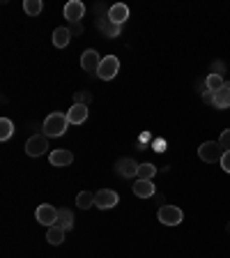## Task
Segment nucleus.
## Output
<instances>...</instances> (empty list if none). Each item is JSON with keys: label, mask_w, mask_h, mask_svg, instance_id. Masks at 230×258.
<instances>
[{"label": "nucleus", "mask_w": 230, "mask_h": 258, "mask_svg": "<svg viewBox=\"0 0 230 258\" xmlns=\"http://www.w3.org/2000/svg\"><path fill=\"white\" fill-rule=\"evenodd\" d=\"M67 113H51L46 120H44V134L46 136H62L67 132Z\"/></svg>", "instance_id": "nucleus-1"}, {"label": "nucleus", "mask_w": 230, "mask_h": 258, "mask_svg": "<svg viewBox=\"0 0 230 258\" xmlns=\"http://www.w3.org/2000/svg\"><path fill=\"white\" fill-rule=\"evenodd\" d=\"M157 219L164 226H177V224H182L184 212L180 208H175V205H161L159 212H157Z\"/></svg>", "instance_id": "nucleus-2"}, {"label": "nucleus", "mask_w": 230, "mask_h": 258, "mask_svg": "<svg viewBox=\"0 0 230 258\" xmlns=\"http://www.w3.org/2000/svg\"><path fill=\"white\" fill-rule=\"evenodd\" d=\"M223 148H221V143H216V141H207V143H203L198 148V157L203 161H207V164H216V161H221V157H223Z\"/></svg>", "instance_id": "nucleus-3"}, {"label": "nucleus", "mask_w": 230, "mask_h": 258, "mask_svg": "<svg viewBox=\"0 0 230 258\" xmlns=\"http://www.w3.org/2000/svg\"><path fill=\"white\" fill-rule=\"evenodd\" d=\"M48 148V136L46 134H37V136H30L26 141V155L28 157H42Z\"/></svg>", "instance_id": "nucleus-4"}, {"label": "nucleus", "mask_w": 230, "mask_h": 258, "mask_svg": "<svg viewBox=\"0 0 230 258\" xmlns=\"http://www.w3.org/2000/svg\"><path fill=\"white\" fill-rule=\"evenodd\" d=\"M118 70H120V60L115 58V55H106V58H102V62H99L97 76L104 81H111L113 76L118 74Z\"/></svg>", "instance_id": "nucleus-5"}, {"label": "nucleus", "mask_w": 230, "mask_h": 258, "mask_svg": "<svg viewBox=\"0 0 230 258\" xmlns=\"http://www.w3.org/2000/svg\"><path fill=\"white\" fill-rule=\"evenodd\" d=\"M35 217H37V221L39 224H44V226H55L58 224V208H53L51 203H42L37 208V212H35Z\"/></svg>", "instance_id": "nucleus-6"}, {"label": "nucleus", "mask_w": 230, "mask_h": 258, "mask_svg": "<svg viewBox=\"0 0 230 258\" xmlns=\"http://www.w3.org/2000/svg\"><path fill=\"white\" fill-rule=\"evenodd\" d=\"M118 194L113 191V189H99L95 194V205L102 210H108V208H115L118 205Z\"/></svg>", "instance_id": "nucleus-7"}, {"label": "nucleus", "mask_w": 230, "mask_h": 258, "mask_svg": "<svg viewBox=\"0 0 230 258\" xmlns=\"http://www.w3.org/2000/svg\"><path fill=\"white\" fill-rule=\"evenodd\" d=\"M86 14V5L81 3V0H69L67 5H64V19L69 23H79Z\"/></svg>", "instance_id": "nucleus-8"}, {"label": "nucleus", "mask_w": 230, "mask_h": 258, "mask_svg": "<svg viewBox=\"0 0 230 258\" xmlns=\"http://www.w3.org/2000/svg\"><path fill=\"white\" fill-rule=\"evenodd\" d=\"M138 166L140 164H136L134 159H120L118 164H115V171H118L120 177H138Z\"/></svg>", "instance_id": "nucleus-9"}, {"label": "nucleus", "mask_w": 230, "mask_h": 258, "mask_svg": "<svg viewBox=\"0 0 230 258\" xmlns=\"http://www.w3.org/2000/svg\"><path fill=\"white\" fill-rule=\"evenodd\" d=\"M48 161H51V166H69L71 161H74V155H71L69 150H64V148H58V150H53L51 155H48Z\"/></svg>", "instance_id": "nucleus-10"}, {"label": "nucleus", "mask_w": 230, "mask_h": 258, "mask_svg": "<svg viewBox=\"0 0 230 258\" xmlns=\"http://www.w3.org/2000/svg\"><path fill=\"white\" fill-rule=\"evenodd\" d=\"M99 62H102V58H99V53L92 51V48H88L86 53L81 55V67L86 72H97L99 70Z\"/></svg>", "instance_id": "nucleus-11"}, {"label": "nucleus", "mask_w": 230, "mask_h": 258, "mask_svg": "<svg viewBox=\"0 0 230 258\" xmlns=\"http://www.w3.org/2000/svg\"><path fill=\"white\" fill-rule=\"evenodd\" d=\"M108 19H111L113 23L122 26V23L129 19V7L124 5V3H115V5H113L111 10H108Z\"/></svg>", "instance_id": "nucleus-12"}, {"label": "nucleus", "mask_w": 230, "mask_h": 258, "mask_svg": "<svg viewBox=\"0 0 230 258\" xmlns=\"http://www.w3.org/2000/svg\"><path fill=\"white\" fill-rule=\"evenodd\" d=\"M67 120H69V124H83L88 120V106L74 104V106L67 111Z\"/></svg>", "instance_id": "nucleus-13"}, {"label": "nucleus", "mask_w": 230, "mask_h": 258, "mask_svg": "<svg viewBox=\"0 0 230 258\" xmlns=\"http://www.w3.org/2000/svg\"><path fill=\"white\" fill-rule=\"evenodd\" d=\"M134 194L138 199H150V196H155V184H152V180H136Z\"/></svg>", "instance_id": "nucleus-14"}, {"label": "nucleus", "mask_w": 230, "mask_h": 258, "mask_svg": "<svg viewBox=\"0 0 230 258\" xmlns=\"http://www.w3.org/2000/svg\"><path fill=\"white\" fill-rule=\"evenodd\" d=\"M71 30L69 28H55V32H53V44L58 48H64V46H69V42H71Z\"/></svg>", "instance_id": "nucleus-15"}, {"label": "nucleus", "mask_w": 230, "mask_h": 258, "mask_svg": "<svg viewBox=\"0 0 230 258\" xmlns=\"http://www.w3.org/2000/svg\"><path fill=\"white\" fill-rule=\"evenodd\" d=\"M214 106L216 108H228L230 106V83L225 81V86L219 92H214Z\"/></svg>", "instance_id": "nucleus-16"}, {"label": "nucleus", "mask_w": 230, "mask_h": 258, "mask_svg": "<svg viewBox=\"0 0 230 258\" xmlns=\"http://www.w3.org/2000/svg\"><path fill=\"white\" fill-rule=\"evenodd\" d=\"M97 26H99V30H102L106 37H111V39L120 35V26H118V23H113L111 19H99V21H97Z\"/></svg>", "instance_id": "nucleus-17"}, {"label": "nucleus", "mask_w": 230, "mask_h": 258, "mask_svg": "<svg viewBox=\"0 0 230 258\" xmlns=\"http://www.w3.org/2000/svg\"><path fill=\"white\" fill-rule=\"evenodd\" d=\"M55 226H60L62 231H71V226H74V215H71L67 208H60L58 210V224Z\"/></svg>", "instance_id": "nucleus-18"}, {"label": "nucleus", "mask_w": 230, "mask_h": 258, "mask_svg": "<svg viewBox=\"0 0 230 258\" xmlns=\"http://www.w3.org/2000/svg\"><path fill=\"white\" fill-rule=\"evenodd\" d=\"M64 233H67V231H62L60 226H51V228L46 231V240H48V244H62Z\"/></svg>", "instance_id": "nucleus-19"}, {"label": "nucleus", "mask_w": 230, "mask_h": 258, "mask_svg": "<svg viewBox=\"0 0 230 258\" xmlns=\"http://www.w3.org/2000/svg\"><path fill=\"white\" fill-rule=\"evenodd\" d=\"M205 86H207L209 92H219L221 88L225 86V81H223V76L221 74H209L207 79H205Z\"/></svg>", "instance_id": "nucleus-20"}, {"label": "nucleus", "mask_w": 230, "mask_h": 258, "mask_svg": "<svg viewBox=\"0 0 230 258\" xmlns=\"http://www.w3.org/2000/svg\"><path fill=\"white\" fill-rule=\"evenodd\" d=\"M76 205H79L81 210H88L90 205H95V194L92 191H81L79 196H76Z\"/></svg>", "instance_id": "nucleus-21"}, {"label": "nucleus", "mask_w": 230, "mask_h": 258, "mask_svg": "<svg viewBox=\"0 0 230 258\" xmlns=\"http://www.w3.org/2000/svg\"><path fill=\"white\" fill-rule=\"evenodd\" d=\"M12 134H14V124H12V120L3 118L0 120V141H7Z\"/></svg>", "instance_id": "nucleus-22"}, {"label": "nucleus", "mask_w": 230, "mask_h": 258, "mask_svg": "<svg viewBox=\"0 0 230 258\" xmlns=\"http://www.w3.org/2000/svg\"><path fill=\"white\" fill-rule=\"evenodd\" d=\"M157 175V168L152 164H140L138 166V180H152Z\"/></svg>", "instance_id": "nucleus-23"}, {"label": "nucleus", "mask_w": 230, "mask_h": 258, "mask_svg": "<svg viewBox=\"0 0 230 258\" xmlns=\"http://www.w3.org/2000/svg\"><path fill=\"white\" fill-rule=\"evenodd\" d=\"M23 10H26V14L37 16L39 12H42V0H26V3H23Z\"/></svg>", "instance_id": "nucleus-24"}, {"label": "nucleus", "mask_w": 230, "mask_h": 258, "mask_svg": "<svg viewBox=\"0 0 230 258\" xmlns=\"http://www.w3.org/2000/svg\"><path fill=\"white\" fill-rule=\"evenodd\" d=\"M90 102H92V95L90 92H86V90H81V92H76L74 95V104H83V106H88Z\"/></svg>", "instance_id": "nucleus-25"}, {"label": "nucleus", "mask_w": 230, "mask_h": 258, "mask_svg": "<svg viewBox=\"0 0 230 258\" xmlns=\"http://www.w3.org/2000/svg\"><path fill=\"white\" fill-rule=\"evenodd\" d=\"M219 143H221V148H223V150H230V129H225L223 134H221Z\"/></svg>", "instance_id": "nucleus-26"}, {"label": "nucleus", "mask_w": 230, "mask_h": 258, "mask_svg": "<svg viewBox=\"0 0 230 258\" xmlns=\"http://www.w3.org/2000/svg\"><path fill=\"white\" fill-rule=\"evenodd\" d=\"M221 166H223L225 173H230V150L223 152V157H221Z\"/></svg>", "instance_id": "nucleus-27"}, {"label": "nucleus", "mask_w": 230, "mask_h": 258, "mask_svg": "<svg viewBox=\"0 0 230 258\" xmlns=\"http://www.w3.org/2000/svg\"><path fill=\"white\" fill-rule=\"evenodd\" d=\"M203 102H205V104H212V106H214V92L205 90V92H203Z\"/></svg>", "instance_id": "nucleus-28"}, {"label": "nucleus", "mask_w": 230, "mask_h": 258, "mask_svg": "<svg viewBox=\"0 0 230 258\" xmlns=\"http://www.w3.org/2000/svg\"><path fill=\"white\" fill-rule=\"evenodd\" d=\"M228 231H230V224H228Z\"/></svg>", "instance_id": "nucleus-29"}]
</instances>
